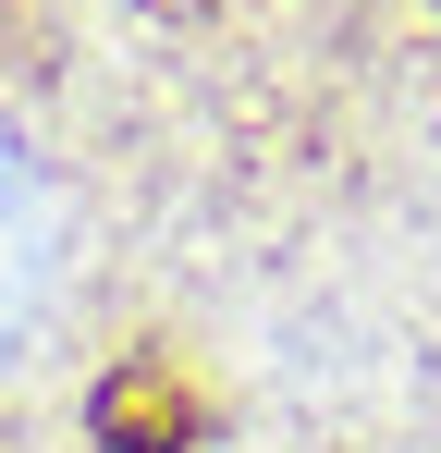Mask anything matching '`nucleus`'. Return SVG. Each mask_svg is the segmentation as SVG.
I'll use <instances>...</instances> for the list:
<instances>
[{"instance_id": "f03ea898", "label": "nucleus", "mask_w": 441, "mask_h": 453, "mask_svg": "<svg viewBox=\"0 0 441 453\" xmlns=\"http://www.w3.org/2000/svg\"><path fill=\"white\" fill-rule=\"evenodd\" d=\"M159 12H184V0H159Z\"/></svg>"}, {"instance_id": "f257e3e1", "label": "nucleus", "mask_w": 441, "mask_h": 453, "mask_svg": "<svg viewBox=\"0 0 441 453\" xmlns=\"http://www.w3.org/2000/svg\"><path fill=\"white\" fill-rule=\"evenodd\" d=\"M184 429H197V404L172 368H123L98 392V453H184Z\"/></svg>"}]
</instances>
